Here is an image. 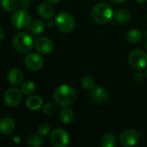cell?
<instances>
[{"label":"cell","mask_w":147,"mask_h":147,"mask_svg":"<svg viewBox=\"0 0 147 147\" xmlns=\"http://www.w3.org/2000/svg\"><path fill=\"white\" fill-rule=\"evenodd\" d=\"M77 98L75 89L69 84H62L59 86L53 94V99L59 106L65 108L72 104Z\"/></svg>","instance_id":"cell-1"},{"label":"cell","mask_w":147,"mask_h":147,"mask_svg":"<svg viewBox=\"0 0 147 147\" xmlns=\"http://www.w3.org/2000/svg\"><path fill=\"white\" fill-rule=\"evenodd\" d=\"M114 11L112 7L105 3H100L94 6L91 11L93 20L99 24H106L113 18Z\"/></svg>","instance_id":"cell-2"},{"label":"cell","mask_w":147,"mask_h":147,"mask_svg":"<svg viewBox=\"0 0 147 147\" xmlns=\"http://www.w3.org/2000/svg\"><path fill=\"white\" fill-rule=\"evenodd\" d=\"M12 46L16 52L25 53L32 49L34 46V39L29 33L20 32L13 38Z\"/></svg>","instance_id":"cell-3"},{"label":"cell","mask_w":147,"mask_h":147,"mask_svg":"<svg viewBox=\"0 0 147 147\" xmlns=\"http://www.w3.org/2000/svg\"><path fill=\"white\" fill-rule=\"evenodd\" d=\"M55 25L59 31L68 34L73 31L75 28V20L71 14L60 12L55 18Z\"/></svg>","instance_id":"cell-4"},{"label":"cell","mask_w":147,"mask_h":147,"mask_svg":"<svg viewBox=\"0 0 147 147\" xmlns=\"http://www.w3.org/2000/svg\"><path fill=\"white\" fill-rule=\"evenodd\" d=\"M128 61L131 67L141 71L147 66V54L143 50L135 49L130 53Z\"/></svg>","instance_id":"cell-5"},{"label":"cell","mask_w":147,"mask_h":147,"mask_svg":"<svg viewBox=\"0 0 147 147\" xmlns=\"http://www.w3.org/2000/svg\"><path fill=\"white\" fill-rule=\"evenodd\" d=\"M32 22L31 16L25 9H19L15 11L11 17L12 25L18 29H25L30 26Z\"/></svg>","instance_id":"cell-6"},{"label":"cell","mask_w":147,"mask_h":147,"mask_svg":"<svg viewBox=\"0 0 147 147\" xmlns=\"http://www.w3.org/2000/svg\"><path fill=\"white\" fill-rule=\"evenodd\" d=\"M49 140L53 146L65 147L70 142V136L68 133L63 129H55L51 133Z\"/></svg>","instance_id":"cell-7"},{"label":"cell","mask_w":147,"mask_h":147,"mask_svg":"<svg viewBox=\"0 0 147 147\" xmlns=\"http://www.w3.org/2000/svg\"><path fill=\"white\" fill-rule=\"evenodd\" d=\"M140 135L135 130H126L124 131L120 136V142L121 144L125 147L134 146L138 144L140 141Z\"/></svg>","instance_id":"cell-8"},{"label":"cell","mask_w":147,"mask_h":147,"mask_svg":"<svg viewBox=\"0 0 147 147\" xmlns=\"http://www.w3.org/2000/svg\"><path fill=\"white\" fill-rule=\"evenodd\" d=\"M24 64L26 67L33 71H37L40 70L44 65L42 58L37 53H28L24 59Z\"/></svg>","instance_id":"cell-9"},{"label":"cell","mask_w":147,"mask_h":147,"mask_svg":"<svg viewBox=\"0 0 147 147\" xmlns=\"http://www.w3.org/2000/svg\"><path fill=\"white\" fill-rule=\"evenodd\" d=\"M4 102L9 107H16L22 102V91L16 88H9L4 93Z\"/></svg>","instance_id":"cell-10"},{"label":"cell","mask_w":147,"mask_h":147,"mask_svg":"<svg viewBox=\"0 0 147 147\" xmlns=\"http://www.w3.org/2000/svg\"><path fill=\"white\" fill-rule=\"evenodd\" d=\"M34 47L41 54H49L53 50V43L47 37H40L35 40Z\"/></svg>","instance_id":"cell-11"},{"label":"cell","mask_w":147,"mask_h":147,"mask_svg":"<svg viewBox=\"0 0 147 147\" xmlns=\"http://www.w3.org/2000/svg\"><path fill=\"white\" fill-rule=\"evenodd\" d=\"M90 96L94 102L102 104L105 103L109 99V94L107 90L102 87H94L90 93Z\"/></svg>","instance_id":"cell-12"},{"label":"cell","mask_w":147,"mask_h":147,"mask_svg":"<svg viewBox=\"0 0 147 147\" xmlns=\"http://www.w3.org/2000/svg\"><path fill=\"white\" fill-rule=\"evenodd\" d=\"M15 127L16 123L11 117H4L0 121V133L3 134H10Z\"/></svg>","instance_id":"cell-13"},{"label":"cell","mask_w":147,"mask_h":147,"mask_svg":"<svg viewBox=\"0 0 147 147\" xmlns=\"http://www.w3.org/2000/svg\"><path fill=\"white\" fill-rule=\"evenodd\" d=\"M37 11L39 16L46 20H50L54 16V9L53 6L47 3H43L40 4Z\"/></svg>","instance_id":"cell-14"},{"label":"cell","mask_w":147,"mask_h":147,"mask_svg":"<svg viewBox=\"0 0 147 147\" xmlns=\"http://www.w3.org/2000/svg\"><path fill=\"white\" fill-rule=\"evenodd\" d=\"M23 78H23L22 72L18 69H12L8 73L9 82L14 86H18V85L22 84Z\"/></svg>","instance_id":"cell-15"},{"label":"cell","mask_w":147,"mask_h":147,"mask_svg":"<svg viewBox=\"0 0 147 147\" xmlns=\"http://www.w3.org/2000/svg\"><path fill=\"white\" fill-rule=\"evenodd\" d=\"M43 101L39 96H31L26 100V106L30 110H38L41 108Z\"/></svg>","instance_id":"cell-16"},{"label":"cell","mask_w":147,"mask_h":147,"mask_svg":"<svg viewBox=\"0 0 147 147\" xmlns=\"http://www.w3.org/2000/svg\"><path fill=\"white\" fill-rule=\"evenodd\" d=\"M59 119L60 121L65 123V124H70L74 120V114H73V111L67 108V107H65L59 113Z\"/></svg>","instance_id":"cell-17"},{"label":"cell","mask_w":147,"mask_h":147,"mask_svg":"<svg viewBox=\"0 0 147 147\" xmlns=\"http://www.w3.org/2000/svg\"><path fill=\"white\" fill-rule=\"evenodd\" d=\"M115 20L121 23V24H125L130 21L131 18V14L127 9H120L116 11L115 13Z\"/></svg>","instance_id":"cell-18"},{"label":"cell","mask_w":147,"mask_h":147,"mask_svg":"<svg viewBox=\"0 0 147 147\" xmlns=\"http://www.w3.org/2000/svg\"><path fill=\"white\" fill-rule=\"evenodd\" d=\"M141 39H142V33L140 32V30L137 28L131 29L127 34V40L132 44L138 43L139 41H140Z\"/></svg>","instance_id":"cell-19"},{"label":"cell","mask_w":147,"mask_h":147,"mask_svg":"<svg viewBox=\"0 0 147 147\" xmlns=\"http://www.w3.org/2000/svg\"><path fill=\"white\" fill-rule=\"evenodd\" d=\"M45 23L41 21V20H39V19H36L34 20V22H31L30 24V30H31V33L34 35H38L40 34H41L44 29H45Z\"/></svg>","instance_id":"cell-20"},{"label":"cell","mask_w":147,"mask_h":147,"mask_svg":"<svg viewBox=\"0 0 147 147\" xmlns=\"http://www.w3.org/2000/svg\"><path fill=\"white\" fill-rule=\"evenodd\" d=\"M101 145L102 147H115L116 145V139L114 134L110 133L105 134L101 140Z\"/></svg>","instance_id":"cell-21"},{"label":"cell","mask_w":147,"mask_h":147,"mask_svg":"<svg viewBox=\"0 0 147 147\" xmlns=\"http://www.w3.org/2000/svg\"><path fill=\"white\" fill-rule=\"evenodd\" d=\"M19 3L17 0H1L2 8L8 12L16 11Z\"/></svg>","instance_id":"cell-22"},{"label":"cell","mask_w":147,"mask_h":147,"mask_svg":"<svg viewBox=\"0 0 147 147\" xmlns=\"http://www.w3.org/2000/svg\"><path fill=\"white\" fill-rule=\"evenodd\" d=\"M36 90V85L34 82L32 81H26L22 84L21 87V91L22 94L26 96H30L34 93Z\"/></svg>","instance_id":"cell-23"},{"label":"cell","mask_w":147,"mask_h":147,"mask_svg":"<svg viewBox=\"0 0 147 147\" xmlns=\"http://www.w3.org/2000/svg\"><path fill=\"white\" fill-rule=\"evenodd\" d=\"M26 143L29 147H39L42 145V140L39 134H32L28 138Z\"/></svg>","instance_id":"cell-24"},{"label":"cell","mask_w":147,"mask_h":147,"mask_svg":"<svg viewBox=\"0 0 147 147\" xmlns=\"http://www.w3.org/2000/svg\"><path fill=\"white\" fill-rule=\"evenodd\" d=\"M81 85L83 88L86 90H92L95 87V82L92 79V78L85 76L81 80Z\"/></svg>","instance_id":"cell-25"},{"label":"cell","mask_w":147,"mask_h":147,"mask_svg":"<svg viewBox=\"0 0 147 147\" xmlns=\"http://www.w3.org/2000/svg\"><path fill=\"white\" fill-rule=\"evenodd\" d=\"M37 132H38V134L40 137H46L50 133V127L47 124H40L38 127Z\"/></svg>","instance_id":"cell-26"},{"label":"cell","mask_w":147,"mask_h":147,"mask_svg":"<svg viewBox=\"0 0 147 147\" xmlns=\"http://www.w3.org/2000/svg\"><path fill=\"white\" fill-rule=\"evenodd\" d=\"M43 112L47 115H52L54 114L55 112V108L53 104L51 103H47L46 105H44L43 107Z\"/></svg>","instance_id":"cell-27"},{"label":"cell","mask_w":147,"mask_h":147,"mask_svg":"<svg viewBox=\"0 0 147 147\" xmlns=\"http://www.w3.org/2000/svg\"><path fill=\"white\" fill-rule=\"evenodd\" d=\"M133 78H134V80L136 83H141V82L145 79L146 77H145V74H144L141 71L137 70V71H135V72L134 73Z\"/></svg>","instance_id":"cell-28"},{"label":"cell","mask_w":147,"mask_h":147,"mask_svg":"<svg viewBox=\"0 0 147 147\" xmlns=\"http://www.w3.org/2000/svg\"><path fill=\"white\" fill-rule=\"evenodd\" d=\"M18 3L22 9H26L30 5V0H19Z\"/></svg>","instance_id":"cell-29"},{"label":"cell","mask_w":147,"mask_h":147,"mask_svg":"<svg viewBox=\"0 0 147 147\" xmlns=\"http://www.w3.org/2000/svg\"><path fill=\"white\" fill-rule=\"evenodd\" d=\"M47 28H54V26H56V25H55V22L49 21V22H47Z\"/></svg>","instance_id":"cell-30"},{"label":"cell","mask_w":147,"mask_h":147,"mask_svg":"<svg viewBox=\"0 0 147 147\" xmlns=\"http://www.w3.org/2000/svg\"><path fill=\"white\" fill-rule=\"evenodd\" d=\"M4 35H5V34H4L3 29L2 28H0V42L4 39Z\"/></svg>","instance_id":"cell-31"},{"label":"cell","mask_w":147,"mask_h":147,"mask_svg":"<svg viewBox=\"0 0 147 147\" xmlns=\"http://www.w3.org/2000/svg\"><path fill=\"white\" fill-rule=\"evenodd\" d=\"M111 1L116 4H121V3H123L126 0H111Z\"/></svg>","instance_id":"cell-32"},{"label":"cell","mask_w":147,"mask_h":147,"mask_svg":"<svg viewBox=\"0 0 147 147\" xmlns=\"http://www.w3.org/2000/svg\"><path fill=\"white\" fill-rule=\"evenodd\" d=\"M48 3H53V4H55V3H59L61 0H47Z\"/></svg>","instance_id":"cell-33"},{"label":"cell","mask_w":147,"mask_h":147,"mask_svg":"<svg viewBox=\"0 0 147 147\" xmlns=\"http://www.w3.org/2000/svg\"><path fill=\"white\" fill-rule=\"evenodd\" d=\"M137 1V3H146L147 0H136Z\"/></svg>","instance_id":"cell-34"},{"label":"cell","mask_w":147,"mask_h":147,"mask_svg":"<svg viewBox=\"0 0 147 147\" xmlns=\"http://www.w3.org/2000/svg\"><path fill=\"white\" fill-rule=\"evenodd\" d=\"M145 77H146V78L147 79V70L146 71V73H145Z\"/></svg>","instance_id":"cell-35"},{"label":"cell","mask_w":147,"mask_h":147,"mask_svg":"<svg viewBox=\"0 0 147 147\" xmlns=\"http://www.w3.org/2000/svg\"><path fill=\"white\" fill-rule=\"evenodd\" d=\"M146 48L147 49V40H146Z\"/></svg>","instance_id":"cell-36"}]
</instances>
